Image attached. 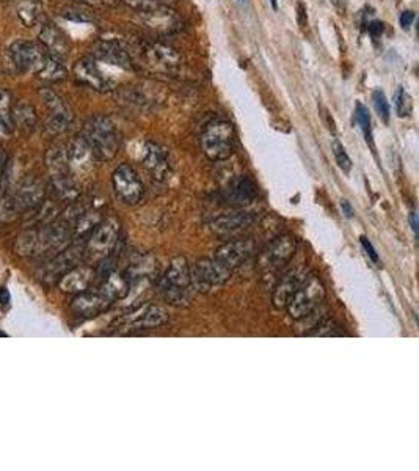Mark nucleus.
<instances>
[{
	"instance_id": "obj_1",
	"label": "nucleus",
	"mask_w": 419,
	"mask_h": 471,
	"mask_svg": "<svg viewBox=\"0 0 419 471\" xmlns=\"http://www.w3.org/2000/svg\"><path fill=\"white\" fill-rule=\"evenodd\" d=\"M82 138L88 145L95 161L109 162L121 148V135L109 117L96 115L84 126Z\"/></svg>"
},
{
	"instance_id": "obj_2",
	"label": "nucleus",
	"mask_w": 419,
	"mask_h": 471,
	"mask_svg": "<svg viewBox=\"0 0 419 471\" xmlns=\"http://www.w3.org/2000/svg\"><path fill=\"white\" fill-rule=\"evenodd\" d=\"M203 154L212 162H222L234 154L236 131L226 119H212L204 126L199 137Z\"/></svg>"
},
{
	"instance_id": "obj_3",
	"label": "nucleus",
	"mask_w": 419,
	"mask_h": 471,
	"mask_svg": "<svg viewBox=\"0 0 419 471\" xmlns=\"http://www.w3.org/2000/svg\"><path fill=\"white\" fill-rule=\"evenodd\" d=\"M192 289V274H190V264L184 256H175L170 261L167 272L161 281L162 297L171 305L181 307L189 302Z\"/></svg>"
},
{
	"instance_id": "obj_4",
	"label": "nucleus",
	"mask_w": 419,
	"mask_h": 471,
	"mask_svg": "<svg viewBox=\"0 0 419 471\" xmlns=\"http://www.w3.org/2000/svg\"><path fill=\"white\" fill-rule=\"evenodd\" d=\"M325 300V288L322 281L314 275L303 278L300 286L291 296L286 310L294 321H303L321 307Z\"/></svg>"
},
{
	"instance_id": "obj_5",
	"label": "nucleus",
	"mask_w": 419,
	"mask_h": 471,
	"mask_svg": "<svg viewBox=\"0 0 419 471\" xmlns=\"http://www.w3.org/2000/svg\"><path fill=\"white\" fill-rule=\"evenodd\" d=\"M118 239L119 222L117 218L109 217L105 220H101L86 237L84 260L90 263H101L107 260L112 251L117 248Z\"/></svg>"
},
{
	"instance_id": "obj_6",
	"label": "nucleus",
	"mask_w": 419,
	"mask_h": 471,
	"mask_svg": "<svg viewBox=\"0 0 419 471\" xmlns=\"http://www.w3.org/2000/svg\"><path fill=\"white\" fill-rule=\"evenodd\" d=\"M168 322L167 310L162 308L161 305L156 303H143L140 307L129 311L128 314L119 317L113 324L118 333H135V331L159 329L161 325Z\"/></svg>"
},
{
	"instance_id": "obj_7",
	"label": "nucleus",
	"mask_w": 419,
	"mask_h": 471,
	"mask_svg": "<svg viewBox=\"0 0 419 471\" xmlns=\"http://www.w3.org/2000/svg\"><path fill=\"white\" fill-rule=\"evenodd\" d=\"M140 62L146 69L161 76H176L182 69V55L164 43L146 44L142 49Z\"/></svg>"
},
{
	"instance_id": "obj_8",
	"label": "nucleus",
	"mask_w": 419,
	"mask_h": 471,
	"mask_svg": "<svg viewBox=\"0 0 419 471\" xmlns=\"http://www.w3.org/2000/svg\"><path fill=\"white\" fill-rule=\"evenodd\" d=\"M8 52L13 66L19 72H30L35 76L43 69L51 55L41 44L27 41V39H18L10 46Z\"/></svg>"
},
{
	"instance_id": "obj_9",
	"label": "nucleus",
	"mask_w": 419,
	"mask_h": 471,
	"mask_svg": "<svg viewBox=\"0 0 419 471\" xmlns=\"http://www.w3.org/2000/svg\"><path fill=\"white\" fill-rule=\"evenodd\" d=\"M85 256V242H72L65 250L58 251L41 269V280L46 284L58 283L66 272L81 264Z\"/></svg>"
},
{
	"instance_id": "obj_10",
	"label": "nucleus",
	"mask_w": 419,
	"mask_h": 471,
	"mask_svg": "<svg viewBox=\"0 0 419 471\" xmlns=\"http://www.w3.org/2000/svg\"><path fill=\"white\" fill-rule=\"evenodd\" d=\"M39 96H41L44 107L48 110V119H46L44 129L52 135L68 131L72 123V114L68 104L65 102V99L51 88H43L39 91Z\"/></svg>"
},
{
	"instance_id": "obj_11",
	"label": "nucleus",
	"mask_w": 419,
	"mask_h": 471,
	"mask_svg": "<svg viewBox=\"0 0 419 471\" xmlns=\"http://www.w3.org/2000/svg\"><path fill=\"white\" fill-rule=\"evenodd\" d=\"M112 185L115 195L124 204L134 206L143 197V183L137 171L128 164L118 165L112 175Z\"/></svg>"
},
{
	"instance_id": "obj_12",
	"label": "nucleus",
	"mask_w": 419,
	"mask_h": 471,
	"mask_svg": "<svg viewBox=\"0 0 419 471\" xmlns=\"http://www.w3.org/2000/svg\"><path fill=\"white\" fill-rule=\"evenodd\" d=\"M140 162L156 181H165L171 175L170 151L157 142L146 140L140 150Z\"/></svg>"
},
{
	"instance_id": "obj_13",
	"label": "nucleus",
	"mask_w": 419,
	"mask_h": 471,
	"mask_svg": "<svg viewBox=\"0 0 419 471\" xmlns=\"http://www.w3.org/2000/svg\"><path fill=\"white\" fill-rule=\"evenodd\" d=\"M192 286L199 291H209L220 288L231 278V272L222 267L214 258L198 261L194 267H190Z\"/></svg>"
},
{
	"instance_id": "obj_14",
	"label": "nucleus",
	"mask_w": 419,
	"mask_h": 471,
	"mask_svg": "<svg viewBox=\"0 0 419 471\" xmlns=\"http://www.w3.org/2000/svg\"><path fill=\"white\" fill-rule=\"evenodd\" d=\"M72 76H74L77 84L84 85L86 88L99 93H109L113 90V84L99 71L95 58L91 57L77 60L74 68H72Z\"/></svg>"
},
{
	"instance_id": "obj_15",
	"label": "nucleus",
	"mask_w": 419,
	"mask_h": 471,
	"mask_svg": "<svg viewBox=\"0 0 419 471\" xmlns=\"http://www.w3.org/2000/svg\"><path fill=\"white\" fill-rule=\"evenodd\" d=\"M253 253V244L248 239H242V241H230L223 244L222 247H218L215 250V255L212 256L214 260L225 267L226 270H230L231 274L236 269L241 267V265L248 260Z\"/></svg>"
},
{
	"instance_id": "obj_16",
	"label": "nucleus",
	"mask_w": 419,
	"mask_h": 471,
	"mask_svg": "<svg viewBox=\"0 0 419 471\" xmlns=\"http://www.w3.org/2000/svg\"><path fill=\"white\" fill-rule=\"evenodd\" d=\"M19 212L36 209L44 201L46 189L39 179L27 176L18 184L15 194H11Z\"/></svg>"
},
{
	"instance_id": "obj_17",
	"label": "nucleus",
	"mask_w": 419,
	"mask_h": 471,
	"mask_svg": "<svg viewBox=\"0 0 419 471\" xmlns=\"http://www.w3.org/2000/svg\"><path fill=\"white\" fill-rule=\"evenodd\" d=\"M112 305L113 303L102 294L101 289H88L72 298L71 310L79 317H95L109 310Z\"/></svg>"
},
{
	"instance_id": "obj_18",
	"label": "nucleus",
	"mask_w": 419,
	"mask_h": 471,
	"mask_svg": "<svg viewBox=\"0 0 419 471\" xmlns=\"http://www.w3.org/2000/svg\"><path fill=\"white\" fill-rule=\"evenodd\" d=\"M295 250H297L295 237H292L289 234H283V236L274 239L267 247V250H265V255H264L265 265H267V267L272 270L283 267V265L288 264L292 258H294Z\"/></svg>"
},
{
	"instance_id": "obj_19",
	"label": "nucleus",
	"mask_w": 419,
	"mask_h": 471,
	"mask_svg": "<svg viewBox=\"0 0 419 471\" xmlns=\"http://www.w3.org/2000/svg\"><path fill=\"white\" fill-rule=\"evenodd\" d=\"M96 278V270L90 265H76L60 278L58 286L66 294H81L91 288Z\"/></svg>"
},
{
	"instance_id": "obj_20",
	"label": "nucleus",
	"mask_w": 419,
	"mask_h": 471,
	"mask_svg": "<svg viewBox=\"0 0 419 471\" xmlns=\"http://www.w3.org/2000/svg\"><path fill=\"white\" fill-rule=\"evenodd\" d=\"M146 27L156 33H175L182 29V21L173 8H161L148 13H138Z\"/></svg>"
},
{
	"instance_id": "obj_21",
	"label": "nucleus",
	"mask_w": 419,
	"mask_h": 471,
	"mask_svg": "<svg viewBox=\"0 0 419 471\" xmlns=\"http://www.w3.org/2000/svg\"><path fill=\"white\" fill-rule=\"evenodd\" d=\"M91 54L95 58L101 60V62L118 66V68H123V69L134 68V63H132L131 55L117 41L101 39V41H98L95 46H93Z\"/></svg>"
},
{
	"instance_id": "obj_22",
	"label": "nucleus",
	"mask_w": 419,
	"mask_h": 471,
	"mask_svg": "<svg viewBox=\"0 0 419 471\" xmlns=\"http://www.w3.org/2000/svg\"><path fill=\"white\" fill-rule=\"evenodd\" d=\"M38 39L39 44H41L51 55H54L60 60H63L69 55L71 51L69 39L55 24H44L41 30H39Z\"/></svg>"
},
{
	"instance_id": "obj_23",
	"label": "nucleus",
	"mask_w": 419,
	"mask_h": 471,
	"mask_svg": "<svg viewBox=\"0 0 419 471\" xmlns=\"http://www.w3.org/2000/svg\"><path fill=\"white\" fill-rule=\"evenodd\" d=\"M307 277V272L302 269H292L288 274L279 278L277 286L274 289V296H272V302L277 310H283L288 305L291 296L295 293V289L300 286L303 278Z\"/></svg>"
},
{
	"instance_id": "obj_24",
	"label": "nucleus",
	"mask_w": 419,
	"mask_h": 471,
	"mask_svg": "<svg viewBox=\"0 0 419 471\" xmlns=\"http://www.w3.org/2000/svg\"><path fill=\"white\" fill-rule=\"evenodd\" d=\"M253 222H255V215H253L251 212L239 211L215 218V220L211 223V228L214 230L217 234H234L237 231L248 228Z\"/></svg>"
},
{
	"instance_id": "obj_25",
	"label": "nucleus",
	"mask_w": 419,
	"mask_h": 471,
	"mask_svg": "<svg viewBox=\"0 0 419 471\" xmlns=\"http://www.w3.org/2000/svg\"><path fill=\"white\" fill-rule=\"evenodd\" d=\"M99 289L102 291V294L107 297L112 303H115L117 300H121V298L129 294L131 277L129 274H124V272L110 270L107 272V275L104 277V281Z\"/></svg>"
},
{
	"instance_id": "obj_26",
	"label": "nucleus",
	"mask_w": 419,
	"mask_h": 471,
	"mask_svg": "<svg viewBox=\"0 0 419 471\" xmlns=\"http://www.w3.org/2000/svg\"><path fill=\"white\" fill-rule=\"evenodd\" d=\"M13 129H16L24 135H30L36 128L38 117L33 105L27 101H19L11 109Z\"/></svg>"
},
{
	"instance_id": "obj_27",
	"label": "nucleus",
	"mask_w": 419,
	"mask_h": 471,
	"mask_svg": "<svg viewBox=\"0 0 419 471\" xmlns=\"http://www.w3.org/2000/svg\"><path fill=\"white\" fill-rule=\"evenodd\" d=\"M256 198V185L248 176H239L226 190V200L237 206L248 204Z\"/></svg>"
},
{
	"instance_id": "obj_28",
	"label": "nucleus",
	"mask_w": 419,
	"mask_h": 471,
	"mask_svg": "<svg viewBox=\"0 0 419 471\" xmlns=\"http://www.w3.org/2000/svg\"><path fill=\"white\" fill-rule=\"evenodd\" d=\"M43 6L39 0H18L16 4V15L25 27H33L36 25L39 18H41Z\"/></svg>"
},
{
	"instance_id": "obj_29",
	"label": "nucleus",
	"mask_w": 419,
	"mask_h": 471,
	"mask_svg": "<svg viewBox=\"0 0 419 471\" xmlns=\"http://www.w3.org/2000/svg\"><path fill=\"white\" fill-rule=\"evenodd\" d=\"M36 77L48 82H62L68 77V71H66V68L63 66L62 60L54 55H49L48 62L44 63L43 69L38 72Z\"/></svg>"
},
{
	"instance_id": "obj_30",
	"label": "nucleus",
	"mask_w": 419,
	"mask_h": 471,
	"mask_svg": "<svg viewBox=\"0 0 419 471\" xmlns=\"http://www.w3.org/2000/svg\"><path fill=\"white\" fill-rule=\"evenodd\" d=\"M137 13H148L161 8H173L178 0H124Z\"/></svg>"
},
{
	"instance_id": "obj_31",
	"label": "nucleus",
	"mask_w": 419,
	"mask_h": 471,
	"mask_svg": "<svg viewBox=\"0 0 419 471\" xmlns=\"http://www.w3.org/2000/svg\"><path fill=\"white\" fill-rule=\"evenodd\" d=\"M355 118H357V123H358V126H360V129H361L363 135L366 138V142H368V145H371V148L374 150L371 115H369V110L366 109V105H363L361 102H357V105H355Z\"/></svg>"
},
{
	"instance_id": "obj_32",
	"label": "nucleus",
	"mask_w": 419,
	"mask_h": 471,
	"mask_svg": "<svg viewBox=\"0 0 419 471\" xmlns=\"http://www.w3.org/2000/svg\"><path fill=\"white\" fill-rule=\"evenodd\" d=\"M19 214H21V212H19L13 197L10 194H6V192H0V222L2 223L13 222Z\"/></svg>"
},
{
	"instance_id": "obj_33",
	"label": "nucleus",
	"mask_w": 419,
	"mask_h": 471,
	"mask_svg": "<svg viewBox=\"0 0 419 471\" xmlns=\"http://www.w3.org/2000/svg\"><path fill=\"white\" fill-rule=\"evenodd\" d=\"M62 16L69 19V21H76V22H93L95 21V15L85 6H79V5H71V6H65L62 10Z\"/></svg>"
},
{
	"instance_id": "obj_34",
	"label": "nucleus",
	"mask_w": 419,
	"mask_h": 471,
	"mask_svg": "<svg viewBox=\"0 0 419 471\" xmlns=\"http://www.w3.org/2000/svg\"><path fill=\"white\" fill-rule=\"evenodd\" d=\"M394 104H396L397 117H401V118L408 117L411 114V109H413V104H411L410 95L402 87H399L397 91H396Z\"/></svg>"
},
{
	"instance_id": "obj_35",
	"label": "nucleus",
	"mask_w": 419,
	"mask_h": 471,
	"mask_svg": "<svg viewBox=\"0 0 419 471\" xmlns=\"http://www.w3.org/2000/svg\"><path fill=\"white\" fill-rule=\"evenodd\" d=\"M11 109H13V101L11 95L6 90L0 88V123L13 129V121H11Z\"/></svg>"
},
{
	"instance_id": "obj_36",
	"label": "nucleus",
	"mask_w": 419,
	"mask_h": 471,
	"mask_svg": "<svg viewBox=\"0 0 419 471\" xmlns=\"http://www.w3.org/2000/svg\"><path fill=\"white\" fill-rule=\"evenodd\" d=\"M372 101H374L375 112L378 114V117H380L382 121L388 123L391 110H390V102L387 101V96H385V93L382 90H375L374 93H372Z\"/></svg>"
},
{
	"instance_id": "obj_37",
	"label": "nucleus",
	"mask_w": 419,
	"mask_h": 471,
	"mask_svg": "<svg viewBox=\"0 0 419 471\" xmlns=\"http://www.w3.org/2000/svg\"><path fill=\"white\" fill-rule=\"evenodd\" d=\"M331 150H333V156L336 159V164L339 165V168H341L342 171H345V173H349V171L352 170V161H350V157H349L347 152H345L342 145L339 143L338 140H333V145H331Z\"/></svg>"
},
{
	"instance_id": "obj_38",
	"label": "nucleus",
	"mask_w": 419,
	"mask_h": 471,
	"mask_svg": "<svg viewBox=\"0 0 419 471\" xmlns=\"http://www.w3.org/2000/svg\"><path fill=\"white\" fill-rule=\"evenodd\" d=\"M413 21H415V13L413 11H404L402 15H401V19H399V22H401V27L404 30H408L411 25H413Z\"/></svg>"
},
{
	"instance_id": "obj_39",
	"label": "nucleus",
	"mask_w": 419,
	"mask_h": 471,
	"mask_svg": "<svg viewBox=\"0 0 419 471\" xmlns=\"http://www.w3.org/2000/svg\"><path fill=\"white\" fill-rule=\"evenodd\" d=\"M361 245H363V248L366 250V253H368V256L371 258L372 261H374L375 264H378V255H377V251L374 250V247H372V244L368 241V237H361Z\"/></svg>"
},
{
	"instance_id": "obj_40",
	"label": "nucleus",
	"mask_w": 419,
	"mask_h": 471,
	"mask_svg": "<svg viewBox=\"0 0 419 471\" xmlns=\"http://www.w3.org/2000/svg\"><path fill=\"white\" fill-rule=\"evenodd\" d=\"M383 24L382 22H378V21H374V22H371L369 24V33H371V35L372 37H374V38H377V37H380L382 35V33H383Z\"/></svg>"
},
{
	"instance_id": "obj_41",
	"label": "nucleus",
	"mask_w": 419,
	"mask_h": 471,
	"mask_svg": "<svg viewBox=\"0 0 419 471\" xmlns=\"http://www.w3.org/2000/svg\"><path fill=\"white\" fill-rule=\"evenodd\" d=\"M6 164H8V156H6V152L0 148V176H2V173L5 171Z\"/></svg>"
},
{
	"instance_id": "obj_42",
	"label": "nucleus",
	"mask_w": 419,
	"mask_h": 471,
	"mask_svg": "<svg viewBox=\"0 0 419 471\" xmlns=\"http://www.w3.org/2000/svg\"><path fill=\"white\" fill-rule=\"evenodd\" d=\"M8 302H10L8 291H6L5 288H0V308L5 307V305H8Z\"/></svg>"
},
{
	"instance_id": "obj_43",
	"label": "nucleus",
	"mask_w": 419,
	"mask_h": 471,
	"mask_svg": "<svg viewBox=\"0 0 419 471\" xmlns=\"http://www.w3.org/2000/svg\"><path fill=\"white\" fill-rule=\"evenodd\" d=\"M341 206H342V211H344V214L347 215V217H352L354 215V211H352V206H350V203L347 200H344L341 203Z\"/></svg>"
},
{
	"instance_id": "obj_44",
	"label": "nucleus",
	"mask_w": 419,
	"mask_h": 471,
	"mask_svg": "<svg viewBox=\"0 0 419 471\" xmlns=\"http://www.w3.org/2000/svg\"><path fill=\"white\" fill-rule=\"evenodd\" d=\"M410 223H411V228H413L415 234H416V231H418V222H416V212H415V211L410 214Z\"/></svg>"
},
{
	"instance_id": "obj_45",
	"label": "nucleus",
	"mask_w": 419,
	"mask_h": 471,
	"mask_svg": "<svg viewBox=\"0 0 419 471\" xmlns=\"http://www.w3.org/2000/svg\"><path fill=\"white\" fill-rule=\"evenodd\" d=\"M270 4H272V8H274V10H278V4H277V0H270Z\"/></svg>"
},
{
	"instance_id": "obj_46",
	"label": "nucleus",
	"mask_w": 419,
	"mask_h": 471,
	"mask_svg": "<svg viewBox=\"0 0 419 471\" xmlns=\"http://www.w3.org/2000/svg\"><path fill=\"white\" fill-rule=\"evenodd\" d=\"M0 336H5V333H2V331H0Z\"/></svg>"
},
{
	"instance_id": "obj_47",
	"label": "nucleus",
	"mask_w": 419,
	"mask_h": 471,
	"mask_svg": "<svg viewBox=\"0 0 419 471\" xmlns=\"http://www.w3.org/2000/svg\"><path fill=\"white\" fill-rule=\"evenodd\" d=\"M244 2H245V0H244Z\"/></svg>"
}]
</instances>
